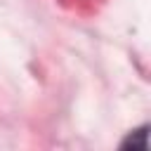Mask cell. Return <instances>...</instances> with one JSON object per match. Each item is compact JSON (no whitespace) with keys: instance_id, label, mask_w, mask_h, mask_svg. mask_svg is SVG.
Masks as SVG:
<instances>
[{"instance_id":"1","label":"cell","mask_w":151,"mask_h":151,"mask_svg":"<svg viewBox=\"0 0 151 151\" xmlns=\"http://www.w3.org/2000/svg\"><path fill=\"white\" fill-rule=\"evenodd\" d=\"M144 144H146V125H142L139 130H134V134H130L123 142V146H132V149H144Z\"/></svg>"}]
</instances>
